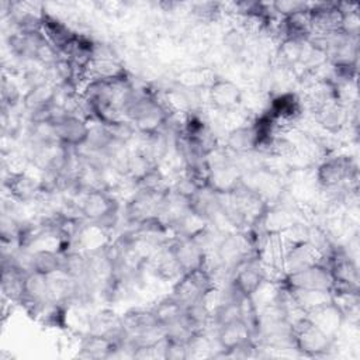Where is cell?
<instances>
[{
	"mask_svg": "<svg viewBox=\"0 0 360 360\" xmlns=\"http://www.w3.org/2000/svg\"><path fill=\"white\" fill-rule=\"evenodd\" d=\"M79 215L90 224L110 232L120 218V201L108 188L84 191L76 202Z\"/></svg>",
	"mask_w": 360,
	"mask_h": 360,
	"instance_id": "obj_1",
	"label": "cell"
},
{
	"mask_svg": "<svg viewBox=\"0 0 360 360\" xmlns=\"http://www.w3.org/2000/svg\"><path fill=\"white\" fill-rule=\"evenodd\" d=\"M357 162L349 153L325 156L315 167V183L321 190L333 187L357 188Z\"/></svg>",
	"mask_w": 360,
	"mask_h": 360,
	"instance_id": "obj_2",
	"label": "cell"
},
{
	"mask_svg": "<svg viewBox=\"0 0 360 360\" xmlns=\"http://www.w3.org/2000/svg\"><path fill=\"white\" fill-rule=\"evenodd\" d=\"M292 347L305 357L326 356L335 343V338L315 325L307 315H301L291 322Z\"/></svg>",
	"mask_w": 360,
	"mask_h": 360,
	"instance_id": "obj_3",
	"label": "cell"
},
{
	"mask_svg": "<svg viewBox=\"0 0 360 360\" xmlns=\"http://www.w3.org/2000/svg\"><path fill=\"white\" fill-rule=\"evenodd\" d=\"M266 281V270L256 255L246 259L232 270L229 285L238 297H252Z\"/></svg>",
	"mask_w": 360,
	"mask_h": 360,
	"instance_id": "obj_4",
	"label": "cell"
},
{
	"mask_svg": "<svg viewBox=\"0 0 360 360\" xmlns=\"http://www.w3.org/2000/svg\"><path fill=\"white\" fill-rule=\"evenodd\" d=\"M314 122L329 135H339L343 129L350 127L356 111L352 107L340 100H333L322 104L312 112Z\"/></svg>",
	"mask_w": 360,
	"mask_h": 360,
	"instance_id": "obj_5",
	"label": "cell"
},
{
	"mask_svg": "<svg viewBox=\"0 0 360 360\" xmlns=\"http://www.w3.org/2000/svg\"><path fill=\"white\" fill-rule=\"evenodd\" d=\"M277 281L291 288L318 290V291H328L330 294L333 288L332 274L323 262H318L298 271L284 274Z\"/></svg>",
	"mask_w": 360,
	"mask_h": 360,
	"instance_id": "obj_6",
	"label": "cell"
},
{
	"mask_svg": "<svg viewBox=\"0 0 360 360\" xmlns=\"http://www.w3.org/2000/svg\"><path fill=\"white\" fill-rule=\"evenodd\" d=\"M207 98L215 111L232 112L242 105L243 91L233 80L217 77L207 87Z\"/></svg>",
	"mask_w": 360,
	"mask_h": 360,
	"instance_id": "obj_7",
	"label": "cell"
},
{
	"mask_svg": "<svg viewBox=\"0 0 360 360\" xmlns=\"http://www.w3.org/2000/svg\"><path fill=\"white\" fill-rule=\"evenodd\" d=\"M52 122L55 125L56 139L60 145L77 149L87 142L90 134V125L87 120L65 112L55 118Z\"/></svg>",
	"mask_w": 360,
	"mask_h": 360,
	"instance_id": "obj_8",
	"label": "cell"
},
{
	"mask_svg": "<svg viewBox=\"0 0 360 360\" xmlns=\"http://www.w3.org/2000/svg\"><path fill=\"white\" fill-rule=\"evenodd\" d=\"M4 188H7L10 198L18 202H30L42 197V180L30 174L25 170L8 172L4 177Z\"/></svg>",
	"mask_w": 360,
	"mask_h": 360,
	"instance_id": "obj_9",
	"label": "cell"
},
{
	"mask_svg": "<svg viewBox=\"0 0 360 360\" xmlns=\"http://www.w3.org/2000/svg\"><path fill=\"white\" fill-rule=\"evenodd\" d=\"M169 249L183 273L202 267L208 255L191 238L174 236L169 240Z\"/></svg>",
	"mask_w": 360,
	"mask_h": 360,
	"instance_id": "obj_10",
	"label": "cell"
},
{
	"mask_svg": "<svg viewBox=\"0 0 360 360\" xmlns=\"http://www.w3.org/2000/svg\"><path fill=\"white\" fill-rule=\"evenodd\" d=\"M243 180V172L233 160L207 170V187L217 194H229L235 191Z\"/></svg>",
	"mask_w": 360,
	"mask_h": 360,
	"instance_id": "obj_11",
	"label": "cell"
},
{
	"mask_svg": "<svg viewBox=\"0 0 360 360\" xmlns=\"http://www.w3.org/2000/svg\"><path fill=\"white\" fill-rule=\"evenodd\" d=\"M215 340L224 356H231L236 349L255 340L242 319H235L215 328Z\"/></svg>",
	"mask_w": 360,
	"mask_h": 360,
	"instance_id": "obj_12",
	"label": "cell"
},
{
	"mask_svg": "<svg viewBox=\"0 0 360 360\" xmlns=\"http://www.w3.org/2000/svg\"><path fill=\"white\" fill-rule=\"evenodd\" d=\"M322 262L319 252L309 242L287 243L283 255V273H294L314 263ZM283 274V276H284Z\"/></svg>",
	"mask_w": 360,
	"mask_h": 360,
	"instance_id": "obj_13",
	"label": "cell"
},
{
	"mask_svg": "<svg viewBox=\"0 0 360 360\" xmlns=\"http://www.w3.org/2000/svg\"><path fill=\"white\" fill-rule=\"evenodd\" d=\"M260 142V134L253 121L229 129L225 136V148L235 155L259 150Z\"/></svg>",
	"mask_w": 360,
	"mask_h": 360,
	"instance_id": "obj_14",
	"label": "cell"
},
{
	"mask_svg": "<svg viewBox=\"0 0 360 360\" xmlns=\"http://www.w3.org/2000/svg\"><path fill=\"white\" fill-rule=\"evenodd\" d=\"M41 31L60 53L68 46V44L77 35V31H75L66 21L46 11L45 7L41 15Z\"/></svg>",
	"mask_w": 360,
	"mask_h": 360,
	"instance_id": "obj_15",
	"label": "cell"
},
{
	"mask_svg": "<svg viewBox=\"0 0 360 360\" xmlns=\"http://www.w3.org/2000/svg\"><path fill=\"white\" fill-rule=\"evenodd\" d=\"M87 80L131 82L129 73L118 58H94L86 70Z\"/></svg>",
	"mask_w": 360,
	"mask_h": 360,
	"instance_id": "obj_16",
	"label": "cell"
},
{
	"mask_svg": "<svg viewBox=\"0 0 360 360\" xmlns=\"http://www.w3.org/2000/svg\"><path fill=\"white\" fill-rule=\"evenodd\" d=\"M80 357L86 359H110L121 350V343L101 335L86 333L80 340Z\"/></svg>",
	"mask_w": 360,
	"mask_h": 360,
	"instance_id": "obj_17",
	"label": "cell"
},
{
	"mask_svg": "<svg viewBox=\"0 0 360 360\" xmlns=\"http://www.w3.org/2000/svg\"><path fill=\"white\" fill-rule=\"evenodd\" d=\"M53 97H55V84L46 83L42 86L28 89V91L22 96L21 103L25 111L31 115L51 107L53 103Z\"/></svg>",
	"mask_w": 360,
	"mask_h": 360,
	"instance_id": "obj_18",
	"label": "cell"
},
{
	"mask_svg": "<svg viewBox=\"0 0 360 360\" xmlns=\"http://www.w3.org/2000/svg\"><path fill=\"white\" fill-rule=\"evenodd\" d=\"M62 253L58 249H38L32 250V271L44 276H51L60 271Z\"/></svg>",
	"mask_w": 360,
	"mask_h": 360,
	"instance_id": "obj_19",
	"label": "cell"
},
{
	"mask_svg": "<svg viewBox=\"0 0 360 360\" xmlns=\"http://www.w3.org/2000/svg\"><path fill=\"white\" fill-rule=\"evenodd\" d=\"M158 323L165 329L166 326L174 323L184 315V307L177 302L172 295H167L158 301V304L150 308Z\"/></svg>",
	"mask_w": 360,
	"mask_h": 360,
	"instance_id": "obj_20",
	"label": "cell"
},
{
	"mask_svg": "<svg viewBox=\"0 0 360 360\" xmlns=\"http://www.w3.org/2000/svg\"><path fill=\"white\" fill-rule=\"evenodd\" d=\"M222 45L233 55L239 56L248 48V35L239 28L228 30L222 37Z\"/></svg>",
	"mask_w": 360,
	"mask_h": 360,
	"instance_id": "obj_21",
	"label": "cell"
},
{
	"mask_svg": "<svg viewBox=\"0 0 360 360\" xmlns=\"http://www.w3.org/2000/svg\"><path fill=\"white\" fill-rule=\"evenodd\" d=\"M162 357L163 359H170V360L188 359V357H191L190 345L184 343V342H180V340L169 339V338L165 336L163 347H162Z\"/></svg>",
	"mask_w": 360,
	"mask_h": 360,
	"instance_id": "obj_22",
	"label": "cell"
},
{
	"mask_svg": "<svg viewBox=\"0 0 360 360\" xmlns=\"http://www.w3.org/2000/svg\"><path fill=\"white\" fill-rule=\"evenodd\" d=\"M1 100H3L4 108L7 107L13 108L20 103V100H22L18 86L14 83V80L7 77L6 75H3V80H1Z\"/></svg>",
	"mask_w": 360,
	"mask_h": 360,
	"instance_id": "obj_23",
	"label": "cell"
},
{
	"mask_svg": "<svg viewBox=\"0 0 360 360\" xmlns=\"http://www.w3.org/2000/svg\"><path fill=\"white\" fill-rule=\"evenodd\" d=\"M311 3L307 1H295V0H281V1H273L271 3V8L274 11L276 15L280 17H287L295 13H302V11H308L309 10Z\"/></svg>",
	"mask_w": 360,
	"mask_h": 360,
	"instance_id": "obj_24",
	"label": "cell"
}]
</instances>
